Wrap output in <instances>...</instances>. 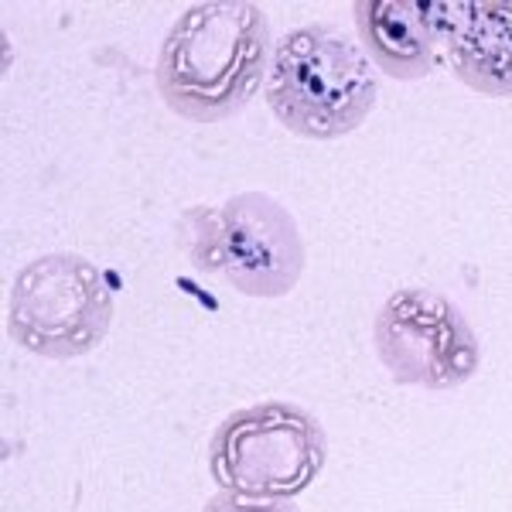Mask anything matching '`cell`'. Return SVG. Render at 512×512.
Listing matches in <instances>:
<instances>
[{
  "mask_svg": "<svg viewBox=\"0 0 512 512\" xmlns=\"http://www.w3.org/2000/svg\"><path fill=\"white\" fill-rule=\"evenodd\" d=\"M219 274L246 297H284L304 274V239L291 212L263 192L219 209Z\"/></svg>",
  "mask_w": 512,
  "mask_h": 512,
  "instance_id": "cell-6",
  "label": "cell"
},
{
  "mask_svg": "<svg viewBox=\"0 0 512 512\" xmlns=\"http://www.w3.org/2000/svg\"><path fill=\"white\" fill-rule=\"evenodd\" d=\"M376 93V65L352 38L308 24L277 41L267 106L291 134L308 140L349 137L373 113Z\"/></svg>",
  "mask_w": 512,
  "mask_h": 512,
  "instance_id": "cell-2",
  "label": "cell"
},
{
  "mask_svg": "<svg viewBox=\"0 0 512 512\" xmlns=\"http://www.w3.org/2000/svg\"><path fill=\"white\" fill-rule=\"evenodd\" d=\"M113 321V291L103 270L76 253H45L14 277L7 335L45 359L93 352Z\"/></svg>",
  "mask_w": 512,
  "mask_h": 512,
  "instance_id": "cell-4",
  "label": "cell"
},
{
  "mask_svg": "<svg viewBox=\"0 0 512 512\" xmlns=\"http://www.w3.org/2000/svg\"><path fill=\"white\" fill-rule=\"evenodd\" d=\"M181 239L202 274H219V209L198 205L181 219Z\"/></svg>",
  "mask_w": 512,
  "mask_h": 512,
  "instance_id": "cell-9",
  "label": "cell"
},
{
  "mask_svg": "<svg viewBox=\"0 0 512 512\" xmlns=\"http://www.w3.org/2000/svg\"><path fill=\"white\" fill-rule=\"evenodd\" d=\"M369 62L393 79H424L434 69L444 4L437 0H362L352 7Z\"/></svg>",
  "mask_w": 512,
  "mask_h": 512,
  "instance_id": "cell-7",
  "label": "cell"
},
{
  "mask_svg": "<svg viewBox=\"0 0 512 512\" xmlns=\"http://www.w3.org/2000/svg\"><path fill=\"white\" fill-rule=\"evenodd\" d=\"M325 431L308 410L267 400L229 414L212 434L209 468L226 492L260 502H287L321 475Z\"/></svg>",
  "mask_w": 512,
  "mask_h": 512,
  "instance_id": "cell-3",
  "label": "cell"
},
{
  "mask_svg": "<svg viewBox=\"0 0 512 512\" xmlns=\"http://www.w3.org/2000/svg\"><path fill=\"white\" fill-rule=\"evenodd\" d=\"M205 512H297L291 502H260V499H243L233 492H219L216 499H209Z\"/></svg>",
  "mask_w": 512,
  "mask_h": 512,
  "instance_id": "cell-10",
  "label": "cell"
},
{
  "mask_svg": "<svg viewBox=\"0 0 512 512\" xmlns=\"http://www.w3.org/2000/svg\"><path fill=\"white\" fill-rule=\"evenodd\" d=\"M441 38L454 76L482 96H512V4H444Z\"/></svg>",
  "mask_w": 512,
  "mask_h": 512,
  "instance_id": "cell-8",
  "label": "cell"
},
{
  "mask_svg": "<svg viewBox=\"0 0 512 512\" xmlns=\"http://www.w3.org/2000/svg\"><path fill=\"white\" fill-rule=\"evenodd\" d=\"M267 14L246 0L192 4L161 41L154 82L168 110L219 123L243 110L270 76Z\"/></svg>",
  "mask_w": 512,
  "mask_h": 512,
  "instance_id": "cell-1",
  "label": "cell"
},
{
  "mask_svg": "<svg viewBox=\"0 0 512 512\" xmlns=\"http://www.w3.org/2000/svg\"><path fill=\"white\" fill-rule=\"evenodd\" d=\"M373 342L386 373L420 390L465 386L482 362L468 318L448 297L424 287H403L386 297L373 321Z\"/></svg>",
  "mask_w": 512,
  "mask_h": 512,
  "instance_id": "cell-5",
  "label": "cell"
}]
</instances>
